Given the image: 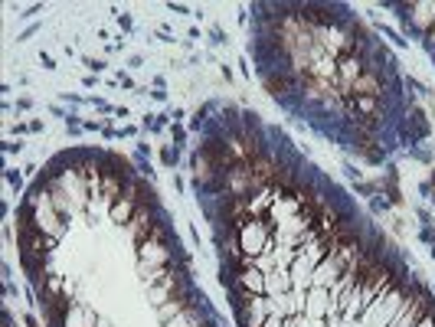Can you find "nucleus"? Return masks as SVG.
<instances>
[{
	"label": "nucleus",
	"instance_id": "obj_15",
	"mask_svg": "<svg viewBox=\"0 0 435 327\" xmlns=\"http://www.w3.org/2000/svg\"><path fill=\"white\" fill-rule=\"evenodd\" d=\"M357 151H360V154H367L370 161H380V147H376V138H360L357 141Z\"/></svg>",
	"mask_w": 435,
	"mask_h": 327
},
{
	"label": "nucleus",
	"instance_id": "obj_17",
	"mask_svg": "<svg viewBox=\"0 0 435 327\" xmlns=\"http://www.w3.org/2000/svg\"><path fill=\"white\" fill-rule=\"evenodd\" d=\"M26 327H36V321H33V318H26Z\"/></svg>",
	"mask_w": 435,
	"mask_h": 327
},
{
	"label": "nucleus",
	"instance_id": "obj_10",
	"mask_svg": "<svg viewBox=\"0 0 435 327\" xmlns=\"http://www.w3.org/2000/svg\"><path fill=\"white\" fill-rule=\"evenodd\" d=\"M409 13H412V23L419 26V30H432L435 26V4H412L409 7Z\"/></svg>",
	"mask_w": 435,
	"mask_h": 327
},
{
	"label": "nucleus",
	"instance_id": "obj_11",
	"mask_svg": "<svg viewBox=\"0 0 435 327\" xmlns=\"http://www.w3.org/2000/svg\"><path fill=\"white\" fill-rule=\"evenodd\" d=\"M291 86H295V79H291L288 72H269V76H265V88H269V95H288Z\"/></svg>",
	"mask_w": 435,
	"mask_h": 327
},
{
	"label": "nucleus",
	"instance_id": "obj_14",
	"mask_svg": "<svg viewBox=\"0 0 435 327\" xmlns=\"http://www.w3.org/2000/svg\"><path fill=\"white\" fill-rule=\"evenodd\" d=\"M164 327H203V321H200L196 308H190V311H183V314H177L171 324H164Z\"/></svg>",
	"mask_w": 435,
	"mask_h": 327
},
{
	"label": "nucleus",
	"instance_id": "obj_5",
	"mask_svg": "<svg viewBox=\"0 0 435 327\" xmlns=\"http://www.w3.org/2000/svg\"><path fill=\"white\" fill-rule=\"evenodd\" d=\"M190 308H193V298H190V292L183 288V292H177L167 304H161V308H157V318H161V324H171L177 314H183V311H190Z\"/></svg>",
	"mask_w": 435,
	"mask_h": 327
},
{
	"label": "nucleus",
	"instance_id": "obj_13",
	"mask_svg": "<svg viewBox=\"0 0 435 327\" xmlns=\"http://www.w3.org/2000/svg\"><path fill=\"white\" fill-rule=\"evenodd\" d=\"M135 210H137V203H131V200L121 197L118 203L111 207V219H115V223H125V226H128V223H131V216H135Z\"/></svg>",
	"mask_w": 435,
	"mask_h": 327
},
{
	"label": "nucleus",
	"instance_id": "obj_12",
	"mask_svg": "<svg viewBox=\"0 0 435 327\" xmlns=\"http://www.w3.org/2000/svg\"><path fill=\"white\" fill-rule=\"evenodd\" d=\"M46 190H50V203H52V210H56V213H60V216H66V213H69V200H66V190H62L60 183L52 180V177H50V180H46Z\"/></svg>",
	"mask_w": 435,
	"mask_h": 327
},
{
	"label": "nucleus",
	"instance_id": "obj_7",
	"mask_svg": "<svg viewBox=\"0 0 435 327\" xmlns=\"http://www.w3.org/2000/svg\"><path fill=\"white\" fill-rule=\"evenodd\" d=\"M147 292H151V304H154V308H161V304H167L174 298L171 292H183V278H180L177 272H171V275L161 282V288H147Z\"/></svg>",
	"mask_w": 435,
	"mask_h": 327
},
{
	"label": "nucleus",
	"instance_id": "obj_6",
	"mask_svg": "<svg viewBox=\"0 0 435 327\" xmlns=\"http://www.w3.org/2000/svg\"><path fill=\"white\" fill-rule=\"evenodd\" d=\"M121 197H125V177L115 173V171H105V177H102V203L111 210Z\"/></svg>",
	"mask_w": 435,
	"mask_h": 327
},
{
	"label": "nucleus",
	"instance_id": "obj_9",
	"mask_svg": "<svg viewBox=\"0 0 435 327\" xmlns=\"http://www.w3.org/2000/svg\"><path fill=\"white\" fill-rule=\"evenodd\" d=\"M236 292H249V294H265V272L259 268H249L236 275Z\"/></svg>",
	"mask_w": 435,
	"mask_h": 327
},
{
	"label": "nucleus",
	"instance_id": "obj_2",
	"mask_svg": "<svg viewBox=\"0 0 435 327\" xmlns=\"http://www.w3.org/2000/svg\"><path fill=\"white\" fill-rule=\"evenodd\" d=\"M429 311H432V302H429L426 294H416L409 302H402V308L396 311V318L390 321V327H419L429 318Z\"/></svg>",
	"mask_w": 435,
	"mask_h": 327
},
{
	"label": "nucleus",
	"instance_id": "obj_8",
	"mask_svg": "<svg viewBox=\"0 0 435 327\" xmlns=\"http://www.w3.org/2000/svg\"><path fill=\"white\" fill-rule=\"evenodd\" d=\"M354 95H363V98H383V82L373 69H367L363 76L354 82Z\"/></svg>",
	"mask_w": 435,
	"mask_h": 327
},
{
	"label": "nucleus",
	"instance_id": "obj_3",
	"mask_svg": "<svg viewBox=\"0 0 435 327\" xmlns=\"http://www.w3.org/2000/svg\"><path fill=\"white\" fill-rule=\"evenodd\" d=\"M154 216H151V210L147 207H137L135 210V216H131V223H128V236H131V242L135 246H141V242L147 239V236L154 233Z\"/></svg>",
	"mask_w": 435,
	"mask_h": 327
},
{
	"label": "nucleus",
	"instance_id": "obj_1",
	"mask_svg": "<svg viewBox=\"0 0 435 327\" xmlns=\"http://www.w3.org/2000/svg\"><path fill=\"white\" fill-rule=\"evenodd\" d=\"M402 308V292H400V282H392L386 292L376 294V302L367 308V321L370 327H383L396 318V311Z\"/></svg>",
	"mask_w": 435,
	"mask_h": 327
},
{
	"label": "nucleus",
	"instance_id": "obj_16",
	"mask_svg": "<svg viewBox=\"0 0 435 327\" xmlns=\"http://www.w3.org/2000/svg\"><path fill=\"white\" fill-rule=\"evenodd\" d=\"M285 321H288V318H285V314H269L262 327H285Z\"/></svg>",
	"mask_w": 435,
	"mask_h": 327
},
{
	"label": "nucleus",
	"instance_id": "obj_4",
	"mask_svg": "<svg viewBox=\"0 0 435 327\" xmlns=\"http://www.w3.org/2000/svg\"><path fill=\"white\" fill-rule=\"evenodd\" d=\"M295 285H291V272L282 265H275L272 272H265V294L275 298V294H291Z\"/></svg>",
	"mask_w": 435,
	"mask_h": 327
}]
</instances>
